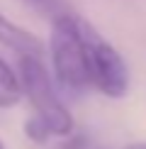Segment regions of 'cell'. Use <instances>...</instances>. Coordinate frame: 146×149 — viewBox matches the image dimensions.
Segmentation results:
<instances>
[{
	"label": "cell",
	"mask_w": 146,
	"mask_h": 149,
	"mask_svg": "<svg viewBox=\"0 0 146 149\" xmlns=\"http://www.w3.org/2000/svg\"><path fill=\"white\" fill-rule=\"evenodd\" d=\"M22 95L32 103L34 115L24 122V134L32 142H46L49 137H68L73 132V115L56 95L54 81L44 61L36 54H20L17 66Z\"/></svg>",
	"instance_id": "1"
},
{
	"label": "cell",
	"mask_w": 146,
	"mask_h": 149,
	"mask_svg": "<svg viewBox=\"0 0 146 149\" xmlns=\"http://www.w3.org/2000/svg\"><path fill=\"white\" fill-rule=\"evenodd\" d=\"M49 52H51L54 78L66 93L81 95L90 88L88 59H85V44L81 34V17L59 15L54 20Z\"/></svg>",
	"instance_id": "2"
},
{
	"label": "cell",
	"mask_w": 146,
	"mask_h": 149,
	"mask_svg": "<svg viewBox=\"0 0 146 149\" xmlns=\"http://www.w3.org/2000/svg\"><path fill=\"white\" fill-rule=\"evenodd\" d=\"M81 34L88 59L90 88H97L107 98H122L129 88V69L122 54L107 39H102L85 20H81Z\"/></svg>",
	"instance_id": "3"
},
{
	"label": "cell",
	"mask_w": 146,
	"mask_h": 149,
	"mask_svg": "<svg viewBox=\"0 0 146 149\" xmlns=\"http://www.w3.org/2000/svg\"><path fill=\"white\" fill-rule=\"evenodd\" d=\"M0 44L12 49V52L20 56V54H36V56H41V42L36 39L32 32H27V29L17 27L15 22H10L8 17L0 15Z\"/></svg>",
	"instance_id": "4"
},
{
	"label": "cell",
	"mask_w": 146,
	"mask_h": 149,
	"mask_svg": "<svg viewBox=\"0 0 146 149\" xmlns=\"http://www.w3.org/2000/svg\"><path fill=\"white\" fill-rule=\"evenodd\" d=\"M20 98H22L20 78L0 59V108H12V105L20 103Z\"/></svg>",
	"instance_id": "5"
},
{
	"label": "cell",
	"mask_w": 146,
	"mask_h": 149,
	"mask_svg": "<svg viewBox=\"0 0 146 149\" xmlns=\"http://www.w3.org/2000/svg\"><path fill=\"white\" fill-rule=\"evenodd\" d=\"M129 149H146V144H139V147H129Z\"/></svg>",
	"instance_id": "6"
},
{
	"label": "cell",
	"mask_w": 146,
	"mask_h": 149,
	"mask_svg": "<svg viewBox=\"0 0 146 149\" xmlns=\"http://www.w3.org/2000/svg\"><path fill=\"white\" fill-rule=\"evenodd\" d=\"M27 3H41V0H27Z\"/></svg>",
	"instance_id": "7"
},
{
	"label": "cell",
	"mask_w": 146,
	"mask_h": 149,
	"mask_svg": "<svg viewBox=\"0 0 146 149\" xmlns=\"http://www.w3.org/2000/svg\"><path fill=\"white\" fill-rule=\"evenodd\" d=\"M0 149H5V147H3V142H0Z\"/></svg>",
	"instance_id": "8"
}]
</instances>
